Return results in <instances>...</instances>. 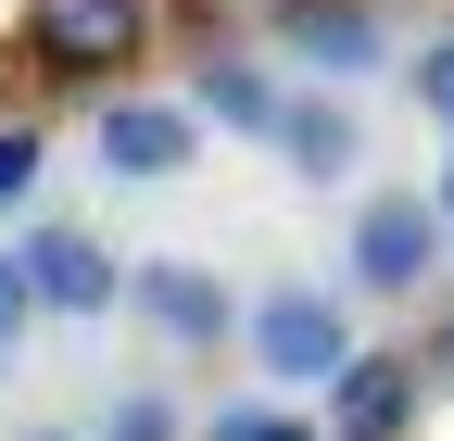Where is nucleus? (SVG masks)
<instances>
[{"label": "nucleus", "instance_id": "1", "mask_svg": "<svg viewBox=\"0 0 454 441\" xmlns=\"http://www.w3.org/2000/svg\"><path fill=\"white\" fill-rule=\"evenodd\" d=\"M26 50H38V76H64V89H114L127 64H152V0H38Z\"/></svg>", "mask_w": 454, "mask_h": 441}, {"label": "nucleus", "instance_id": "2", "mask_svg": "<svg viewBox=\"0 0 454 441\" xmlns=\"http://www.w3.org/2000/svg\"><path fill=\"white\" fill-rule=\"evenodd\" d=\"M442 252H454V228L429 214V190H379V202L354 214V252H340V265H354L366 303H417V290L442 278Z\"/></svg>", "mask_w": 454, "mask_h": 441}, {"label": "nucleus", "instance_id": "3", "mask_svg": "<svg viewBox=\"0 0 454 441\" xmlns=\"http://www.w3.org/2000/svg\"><path fill=\"white\" fill-rule=\"evenodd\" d=\"M253 366L278 378V391H328V378L354 366V315H340L328 290H265L253 303Z\"/></svg>", "mask_w": 454, "mask_h": 441}, {"label": "nucleus", "instance_id": "4", "mask_svg": "<svg viewBox=\"0 0 454 441\" xmlns=\"http://www.w3.org/2000/svg\"><path fill=\"white\" fill-rule=\"evenodd\" d=\"M13 278L38 315H114V290H127V265H114L89 228H26L13 240Z\"/></svg>", "mask_w": 454, "mask_h": 441}, {"label": "nucleus", "instance_id": "5", "mask_svg": "<svg viewBox=\"0 0 454 441\" xmlns=\"http://www.w3.org/2000/svg\"><path fill=\"white\" fill-rule=\"evenodd\" d=\"M190 151H202V114L190 101H139V89H114L101 101V177H190Z\"/></svg>", "mask_w": 454, "mask_h": 441}, {"label": "nucleus", "instance_id": "6", "mask_svg": "<svg viewBox=\"0 0 454 441\" xmlns=\"http://www.w3.org/2000/svg\"><path fill=\"white\" fill-rule=\"evenodd\" d=\"M265 151L291 164L303 190H328V177H354V164H366V127H354V101H340V89H278Z\"/></svg>", "mask_w": 454, "mask_h": 441}, {"label": "nucleus", "instance_id": "7", "mask_svg": "<svg viewBox=\"0 0 454 441\" xmlns=\"http://www.w3.org/2000/svg\"><path fill=\"white\" fill-rule=\"evenodd\" d=\"M127 303L164 328V341H190V353H215L227 328H240V303H227V278L215 265H177V252H152V265H127Z\"/></svg>", "mask_w": 454, "mask_h": 441}, {"label": "nucleus", "instance_id": "8", "mask_svg": "<svg viewBox=\"0 0 454 441\" xmlns=\"http://www.w3.org/2000/svg\"><path fill=\"white\" fill-rule=\"evenodd\" d=\"M278 50H291L303 76H366L379 64V13L366 0H291V13H278Z\"/></svg>", "mask_w": 454, "mask_h": 441}, {"label": "nucleus", "instance_id": "9", "mask_svg": "<svg viewBox=\"0 0 454 441\" xmlns=\"http://www.w3.org/2000/svg\"><path fill=\"white\" fill-rule=\"evenodd\" d=\"M328 391H340V441H404V416H417V366H404V353H354Z\"/></svg>", "mask_w": 454, "mask_h": 441}, {"label": "nucleus", "instance_id": "10", "mask_svg": "<svg viewBox=\"0 0 454 441\" xmlns=\"http://www.w3.org/2000/svg\"><path fill=\"white\" fill-rule=\"evenodd\" d=\"M190 114H215V127L265 139V114H278V76H265V64H240V50H215V64L190 76Z\"/></svg>", "mask_w": 454, "mask_h": 441}, {"label": "nucleus", "instance_id": "11", "mask_svg": "<svg viewBox=\"0 0 454 441\" xmlns=\"http://www.w3.org/2000/svg\"><path fill=\"white\" fill-rule=\"evenodd\" d=\"M38 164H51V139H38V127H0V214L38 190Z\"/></svg>", "mask_w": 454, "mask_h": 441}, {"label": "nucleus", "instance_id": "12", "mask_svg": "<svg viewBox=\"0 0 454 441\" xmlns=\"http://www.w3.org/2000/svg\"><path fill=\"white\" fill-rule=\"evenodd\" d=\"M404 76H417V114H429V127H454V38H429Z\"/></svg>", "mask_w": 454, "mask_h": 441}, {"label": "nucleus", "instance_id": "13", "mask_svg": "<svg viewBox=\"0 0 454 441\" xmlns=\"http://www.w3.org/2000/svg\"><path fill=\"white\" fill-rule=\"evenodd\" d=\"M26 328H38V303H26V278H13V252H0V378L26 366Z\"/></svg>", "mask_w": 454, "mask_h": 441}, {"label": "nucleus", "instance_id": "14", "mask_svg": "<svg viewBox=\"0 0 454 441\" xmlns=\"http://www.w3.org/2000/svg\"><path fill=\"white\" fill-rule=\"evenodd\" d=\"M101 441H177V416H164L152 391H127V404H114V429H101Z\"/></svg>", "mask_w": 454, "mask_h": 441}, {"label": "nucleus", "instance_id": "15", "mask_svg": "<svg viewBox=\"0 0 454 441\" xmlns=\"http://www.w3.org/2000/svg\"><path fill=\"white\" fill-rule=\"evenodd\" d=\"M215 441H316L303 416H215Z\"/></svg>", "mask_w": 454, "mask_h": 441}, {"label": "nucleus", "instance_id": "16", "mask_svg": "<svg viewBox=\"0 0 454 441\" xmlns=\"http://www.w3.org/2000/svg\"><path fill=\"white\" fill-rule=\"evenodd\" d=\"M429 214H442V228H454V151H442V177H429Z\"/></svg>", "mask_w": 454, "mask_h": 441}, {"label": "nucleus", "instance_id": "17", "mask_svg": "<svg viewBox=\"0 0 454 441\" xmlns=\"http://www.w3.org/2000/svg\"><path fill=\"white\" fill-rule=\"evenodd\" d=\"M26 441H76V429H26Z\"/></svg>", "mask_w": 454, "mask_h": 441}]
</instances>
